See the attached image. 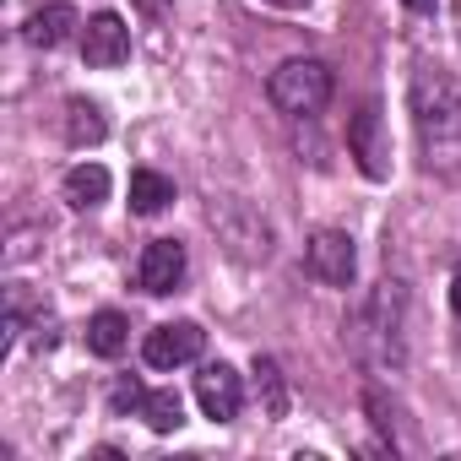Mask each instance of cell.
Here are the masks:
<instances>
[{
	"instance_id": "cell-1",
	"label": "cell",
	"mask_w": 461,
	"mask_h": 461,
	"mask_svg": "<svg viewBox=\"0 0 461 461\" xmlns=\"http://www.w3.org/2000/svg\"><path fill=\"white\" fill-rule=\"evenodd\" d=\"M407 104L429 168H461V82L439 66H418Z\"/></svg>"
},
{
	"instance_id": "cell-2",
	"label": "cell",
	"mask_w": 461,
	"mask_h": 461,
	"mask_svg": "<svg viewBox=\"0 0 461 461\" xmlns=\"http://www.w3.org/2000/svg\"><path fill=\"white\" fill-rule=\"evenodd\" d=\"M402 315H407L402 283H380V288L369 294V304L358 310V321L348 326V331H353V348H358L364 358L402 364Z\"/></svg>"
},
{
	"instance_id": "cell-3",
	"label": "cell",
	"mask_w": 461,
	"mask_h": 461,
	"mask_svg": "<svg viewBox=\"0 0 461 461\" xmlns=\"http://www.w3.org/2000/svg\"><path fill=\"white\" fill-rule=\"evenodd\" d=\"M267 98H272L283 114L310 120V114H321V109L331 104V66L315 60V55H294V60H283V66L272 71Z\"/></svg>"
},
{
	"instance_id": "cell-4",
	"label": "cell",
	"mask_w": 461,
	"mask_h": 461,
	"mask_svg": "<svg viewBox=\"0 0 461 461\" xmlns=\"http://www.w3.org/2000/svg\"><path fill=\"white\" fill-rule=\"evenodd\" d=\"M304 267H310L315 283L348 288L353 272H358V250H353V240L342 234V228H321V234H310V245H304Z\"/></svg>"
},
{
	"instance_id": "cell-5",
	"label": "cell",
	"mask_w": 461,
	"mask_h": 461,
	"mask_svg": "<svg viewBox=\"0 0 461 461\" xmlns=\"http://www.w3.org/2000/svg\"><path fill=\"white\" fill-rule=\"evenodd\" d=\"M348 158H353L369 179H391V141H385L380 104H364V109L348 120Z\"/></svg>"
},
{
	"instance_id": "cell-6",
	"label": "cell",
	"mask_w": 461,
	"mask_h": 461,
	"mask_svg": "<svg viewBox=\"0 0 461 461\" xmlns=\"http://www.w3.org/2000/svg\"><path fill=\"white\" fill-rule=\"evenodd\" d=\"M206 348V331L195 321H168V326H152L147 342H141V358L152 369H179V364H195Z\"/></svg>"
},
{
	"instance_id": "cell-7",
	"label": "cell",
	"mask_w": 461,
	"mask_h": 461,
	"mask_svg": "<svg viewBox=\"0 0 461 461\" xmlns=\"http://www.w3.org/2000/svg\"><path fill=\"white\" fill-rule=\"evenodd\" d=\"M82 60H87L93 71L125 66V60H131V28H125V17H114V12L87 17V28H82Z\"/></svg>"
},
{
	"instance_id": "cell-8",
	"label": "cell",
	"mask_w": 461,
	"mask_h": 461,
	"mask_svg": "<svg viewBox=\"0 0 461 461\" xmlns=\"http://www.w3.org/2000/svg\"><path fill=\"white\" fill-rule=\"evenodd\" d=\"M185 267H190V256H185L179 240H152L141 250V261H136V288L152 294V299H163V294H174L185 283Z\"/></svg>"
},
{
	"instance_id": "cell-9",
	"label": "cell",
	"mask_w": 461,
	"mask_h": 461,
	"mask_svg": "<svg viewBox=\"0 0 461 461\" xmlns=\"http://www.w3.org/2000/svg\"><path fill=\"white\" fill-rule=\"evenodd\" d=\"M195 402H201V412H206L212 423H234L240 407H245V380H240V369L206 364V369L195 375Z\"/></svg>"
},
{
	"instance_id": "cell-10",
	"label": "cell",
	"mask_w": 461,
	"mask_h": 461,
	"mask_svg": "<svg viewBox=\"0 0 461 461\" xmlns=\"http://www.w3.org/2000/svg\"><path fill=\"white\" fill-rule=\"evenodd\" d=\"M23 33H28V44H33V50H60V44L77 33V12L66 6V0H55V6H39V12L28 17V28H23Z\"/></svg>"
},
{
	"instance_id": "cell-11",
	"label": "cell",
	"mask_w": 461,
	"mask_h": 461,
	"mask_svg": "<svg viewBox=\"0 0 461 461\" xmlns=\"http://www.w3.org/2000/svg\"><path fill=\"white\" fill-rule=\"evenodd\" d=\"M60 190H66V201H71L77 212H93V206L109 201V168H104V163H77Z\"/></svg>"
},
{
	"instance_id": "cell-12",
	"label": "cell",
	"mask_w": 461,
	"mask_h": 461,
	"mask_svg": "<svg viewBox=\"0 0 461 461\" xmlns=\"http://www.w3.org/2000/svg\"><path fill=\"white\" fill-rule=\"evenodd\" d=\"M104 136H109L104 109L87 104V98H71V104H66V141H71V147H98Z\"/></svg>"
},
{
	"instance_id": "cell-13",
	"label": "cell",
	"mask_w": 461,
	"mask_h": 461,
	"mask_svg": "<svg viewBox=\"0 0 461 461\" xmlns=\"http://www.w3.org/2000/svg\"><path fill=\"white\" fill-rule=\"evenodd\" d=\"M125 342H131V321H125V315L98 310V315L87 321V348H93L98 358H120V353H125Z\"/></svg>"
},
{
	"instance_id": "cell-14",
	"label": "cell",
	"mask_w": 461,
	"mask_h": 461,
	"mask_svg": "<svg viewBox=\"0 0 461 461\" xmlns=\"http://www.w3.org/2000/svg\"><path fill=\"white\" fill-rule=\"evenodd\" d=\"M168 201H174V179H163L158 168H136V174H131V212L152 217V212H163Z\"/></svg>"
},
{
	"instance_id": "cell-15",
	"label": "cell",
	"mask_w": 461,
	"mask_h": 461,
	"mask_svg": "<svg viewBox=\"0 0 461 461\" xmlns=\"http://www.w3.org/2000/svg\"><path fill=\"white\" fill-rule=\"evenodd\" d=\"M256 402H261V418L288 412V380H283L277 358H256Z\"/></svg>"
},
{
	"instance_id": "cell-16",
	"label": "cell",
	"mask_w": 461,
	"mask_h": 461,
	"mask_svg": "<svg viewBox=\"0 0 461 461\" xmlns=\"http://www.w3.org/2000/svg\"><path fill=\"white\" fill-rule=\"evenodd\" d=\"M141 418H147L152 434H174V429L185 423V402H179V391H147Z\"/></svg>"
},
{
	"instance_id": "cell-17",
	"label": "cell",
	"mask_w": 461,
	"mask_h": 461,
	"mask_svg": "<svg viewBox=\"0 0 461 461\" xmlns=\"http://www.w3.org/2000/svg\"><path fill=\"white\" fill-rule=\"evenodd\" d=\"M141 402H147V391H141L136 380H120V385H114V412H125V407L141 412Z\"/></svg>"
},
{
	"instance_id": "cell-18",
	"label": "cell",
	"mask_w": 461,
	"mask_h": 461,
	"mask_svg": "<svg viewBox=\"0 0 461 461\" xmlns=\"http://www.w3.org/2000/svg\"><path fill=\"white\" fill-rule=\"evenodd\" d=\"M450 304H456V315H461V267H456V277H450Z\"/></svg>"
},
{
	"instance_id": "cell-19",
	"label": "cell",
	"mask_w": 461,
	"mask_h": 461,
	"mask_svg": "<svg viewBox=\"0 0 461 461\" xmlns=\"http://www.w3.org/2000/svg\"><path fill=\"white\" fill-rule=\"evenodd\" d=\"M402 6H412V12H434V0H402Z\"/></svg>"
},
{
	"instance_id": "cell-20",
	"label": "cell",
	"mask_w": 461,
	"mask_h": 461,
	"mask_svg": "<svg viewBox=\"0 0 461 461\" xmlns=\"http://www.w3.org/2000/svg\"><path fill=\"white\" fill-rule=\"evenodd\" d=\"M272 6H288V12H294V6H304V0H272Z\"/></svg>"
}]
</instances>
